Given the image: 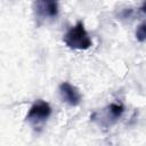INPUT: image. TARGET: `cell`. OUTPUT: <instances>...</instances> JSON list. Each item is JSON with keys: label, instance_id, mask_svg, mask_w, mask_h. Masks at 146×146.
I'll use <instances>...</instances> for the list:
<instances>
[{"label": "cell", "instance_id": "obj_1", "mask_svg": "<svg viewBox=\"0 0 146 146\" xmlns=\"http://www.w3.org/2000/svg\"><path fill=\"white\" fill-rule=\"evenodd\" d=\"M64 42L68 48L75 50H86L92 44L91 38L89 36L81 21L66 32V34L64 35Z\"/></svg>", "mask_w": 146, "mask_h": 146}, {"label": "cell", "instance_id": "obj_2", "mask_svg": "<svg viewBox=\"0 0 146 146\" xmlns=\"http://www.w3.org/2000/svg\"><path fill=\"white\" fill-rule=\"evenodd\" d=\"M50 114H51L50 105L42 99H38L30 107L26 114V120L30 122H36V123L43 122L50 116Z\"/></svg>", "mask_w": 146, "mask_h": 146}, {"label": "cell", "instance_id": "obj_3", "mask_svg": "<svg viewBox=\"0 0 146 146\" xmlns=\"http://www.w3.org/2000/svg\"><path fill=\"white\" fill-rule=\"evenodd\" d=\"M59 94L62 99L71 106H78L81 103V94L76 87L70 82H63L59 86Z\"/></svg>", "mask_w": 146, "mask_h": 146}, {"label": "cell", "instance_id": "obj_4", "mask_svg": "<svg viewBox=\"0 0 146 146\" xmlns=\"http://www.w3.org/2000/svg\"><path fill=\"white\" fill-rule=\"evenodd\" d=\"M34 5L38 17L42 19L54 18L58 15V3L55 1H36Z\"/></svg>", "mask_w": 146, "mask_h": 146}, {"label": "cell", "instance_id": "obj_5", "mask_svg": "<svg viewBox=\"0 0 146 146\" xmlns=\"http://www.w3.org/2000/svg\"><path fill=\"white\" fill-rule=\"evenodd\" d=\"M108 111H110V114L113 119H119L122 115V113L124 111V107L121 103H112L108 106Z\"/></svg>", "mask_w": 146, "mask_h": 146}, {"label": "cell", "instance_id": "obj_6", "mask_svg": "<svg viewBox=\"0 0 146 146\" xmlns=\"http://www.w3.org/2000/svg\"><path fill=\"white\" fill-rule=\"evenodd\" d=\"M136 38L138 41L140 42H144L146 41V23L144 24H140L136 31Z\"/></svg>", "mask_w": 146, "mask_h": 146}, {"label": "cell", "instance_id": "obj_7", "mask_svg": "<svg viewBox=\"0 0 146 146\" xmlns=\"http://www.w3.org/2000/svg\"><path fill=\"white\" fill-rule=\"evenodd\" d=\"M141 11H143V13H146V2L143 5V7H141Z\"/></svg>", "mask_w": 146, "mask_h": 146}]
</instances>
